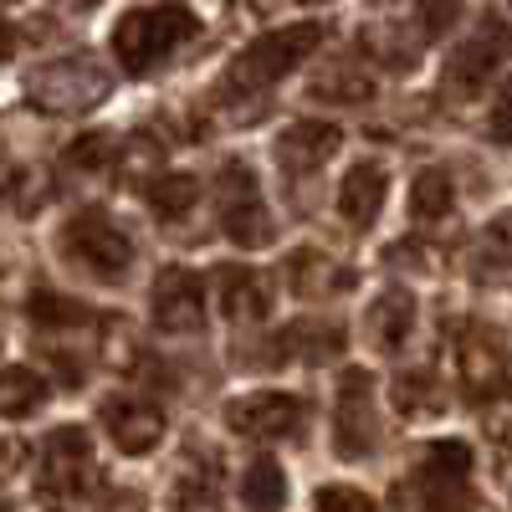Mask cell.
Masks as SVG:
<instances>
[{"label":"cell","instance_id":"obj_40","mask_svg":"<svg viewBox=\"0 0 512 512\" xmlns=\"http://www.w3.org/2000/svg\"><path fill=\"white\" fill-rule=\"evenodd\" d=\"M0 6H16V0H0Z\"/></svg>","mask_w":512,"mask_h":512},{"label":"cell","instance_id":"obj_2","mask_svg":"<svg viewBox=\"0 0 512 512\" xmlns=\"http://www.w3.org/2000/svg\"><path fill=\"white\" fill-rule=\"evenodd\" d=\"M318 41H323V26H318V21H297V26H282V31L256 36L251 47H241V57L231 62L226 88H251V93L267 88V82L287 77L303 57H313Z\"/></svg>","mask_w":512,"mask_h":512},{"label":"cell","instance_id":"obj_15","mask_svg":"<svg viewBox=\"0 0 512 512\" xmlns=\"http://www.w3.org/2000/svg\"><path fill=\"white\" fill-rule=\"evenodd\" d=\"M338 349H344V328L338 323H318V318H297V323H287L282 333H277V364H287V359H303V364H323V359H333Z\"/></svg>","mask_w":512,"mask_h":512},{"label":"cell","instance_id":"obj_30","mask_svg":"<svg viewBox=\"0 0 512 512\" xmlns=\"http://www.w3.org/2000/svg\"><path fill=\"white\" fill-rule=\"evenodd\" d=\"M67 164L72 169H108L113 164V134H82L67 149Z\"/></svg>","mask_w":512,"mask_h":512},{"label":"cell","instance_id":"obj_19","mask_svg":"<svg viewBox=\"0 0 512 512\" xmlns=\"http://www.w3.org/2000/svg\"><path fill=\"white\" fill-rule=\"evenodd\" d=\"M472 262H477V267H472L477 282H502V277H507V267H512V216H507V210L477 236Z\"/></svg>","mask_w":512,"mask_h":512},{"label":"cell","instance_id":"obj_20","mask_svg":"<svg viewBox=\"0 0 512 512\" xmlns=\"http://www.w3.org/2000/svg\"><path fill=\"white\" fill-rule=\"evenodd\" d=\"M241 502L251 512H277L287 502V477H282V466L277 461H251L246 466V477H241Z\"/></svg>","mask_w":512,"mask_h":512},{"label":"cell","instance_id":"obj_36","mask_svg":"<svg viewBox=\"0 0 512 512\" xmlns=\"http://www.w3.org/2000/svg\"><path fill=\"white\" fill-rule=\"evenodd\" d=\"M67 6H77V11H93V6H103V0H67Z\"/></svg>","mask_w":512,"mask_h":512},{"label":"cell","instance_id":"obj_5","mask_svg":"<svg viewBox=\"0 0 512 512\" xmlns=\"http://www.w3.org/2000/svg\"><path fill=\"white\" fill-rule=\"evenodd\" d=\"M62 251L77 267H88L98 282H118L134 267V241L118 231V221L108 210H82V216H72L62 231Z\"/></svg>","mask_w":512,"mask_h":512},{"label":"cell","instance_id":"obj_29","mask_svg":"<svg viewBox=\"0 0 512 512\" xmlns=\"http://www.w3.org/2000/svg\"><path fill=\"white\" fill-rule=\"evenodd\" d=\"M425 466L441 472V477L466 482V472H472V446H466V441H436L431 451H425Z\"/></svg>","mask_w":512,"mask_h":512},{"label":"cell","instance_id":"obj_6","mask_svg":"<svg viewBox=\"0 0 512 512\" xmlns=\"http://www.w3.org/2000/svg\"><path fill=\"white\" fill-rule=\"evenodd\" d=\"M108 72L93 62V57H62V62H47L26 77V93L36 108L47 113H82L108 98Z\"/></svg>","mask_w":512,"mask_h":512},{"label":"cell","instance_id":"obj_22","mask_svg":"<svg viewBox=\"0 0 512 512\" xmlns=\"http://www.w3.org/2000/svg\"><path fill=\"white\" fill-rule=\"evenodd\" d=\"M195 200H200V180L185 175V169H175V175H154V180H149V205L159 210L164 221L190 216Z\"/></svg>","mask_w":512,"mask_h":512},{"label":"cell","instance_id":"obj_16","mask_svg":"<svg viewBox=\"0 0 512 512\" xmlns=\"http://www.w3.org/2000/svg\"><path fill=\"white\" fill-rule=\"evenodd\" d=\"M272 308V297H267V282L256 277L251 267H226L221 272V313L231 323H262Z\"/></svg>","mask_w":512,"mask_h":512},{"label":"cell","instance_id":"obj_10","mask_svg":"<svg viewBox=\"0 0 512 512\" xmlns=\"http://www.w3.org/2000/svg\"><path fill=\"white\" fill-rule=\"evenodd\" d=\"M303 400L292 395H277V390H256V395H241L226 405V425L236 436H251V441H292L303 436Z\"/></svg>","mask_w":512,"mask_h":512},{"label":"cell","instance_id":"obj_4","mask_svg":"<svg viewBox=\"0 0 512 512\" xmlns=\"http://www.w3.org/2000/svg\"><path fill=\"white\" fill-rule=\"evenodd\" d=\"M216 200H221V226H226V236H231L236 246L262 251V246L277 241V221H272V210H267V200H262V185H256V175H251L241 159H231V164L221 169Z\"/></svg>","mask_w":512,"mask_h":512},{"label":"cell","instance_id":"obj_38","mask_svg":"<svg viewBox=\"0 0 512 512\" xmlns=\"http://www.w3.org/2000/svg\"><path fill=\"white\" fill-rule=\"evenodd\" d=\"M297 6H323V0H297Z\"/></svg>","mask_w":512,"mask_h":512},{"label":"cell","instance_id":"obj_39","mask_svg":"<svg viewBox=\"0 0 512 512\" xmlns=\"http://www.w3.org/2000/svg\"><path fill=\"white\" fill-rule=\"evenodd\" d=\"M374 6H390V0H374Z\"/></svg>","mask_w":512,"mask_h":512},{"label":"cell","instance_id":"obj_17","mask_svg":"<svg viewBox=\"0 0 512 512\" xmlns=\"http://www.w3.org/2000/svg\"><path fill=\"white\" fill-rule=\"evenodd\" d=\"M410 328H415V297L400 292V287H390V292H384L379 303L369 308V338H374L384 354H395L405 338H410Z\"/></svg>","mask_w":512,"mask_h":512},{"label":"cell","instance_id":"obj_32","mask_svg":"<svg viewBox=\"0 0 512 512\" xmlns=\"http://www.w3.org/2000/svg\"><path fill=\"white\" fill-rule=\"evenodd\" d=\"M318 512H379V507L359 487H323L318 492Z\"/></svg>","mask_w":512,"mask_h":512},{"label":"cell","instance_id":"obj_25","mask_svg":"<svg viewBox=\"0 0 512 512\" xmlns=\"http://www.w3.org/2000/svg\"><path fill=\"white\" fill-rule=\"evenodd\" d=\"M287 282H292V292L318 297V292H328L333 282H338V287H349L354 277H349V272H338V277H333V262H328V256H318V251H297L292 262H287Z\"/></svg>","mask_w":512,"mask_h":512},{"label":"cell","instance_id":"obj_12","mask_svg":"<svg viewBox=\"0 0 512 512\" xmlns=\"http://www.w3.org/2000/svg\"><path fill=\"white\" fill-rule=\"evenodd\" d=\"M338 144H344L338 123L297 118L292 128H282V134H277V164L287 169V175H313V169H323V164L333 159Z\"/></svg>","mask_w":512,"mask_h":512},{"label":"cell","instance_id":"obj_9","mask_svg":"<svg viewBox=\"0 0 512 512\" xmlns=\"http://www.w3.org/2000/svg\"><path fill=\"white\" fill-rule=\"evenodd\" d=\"M379 441V415H374V379L364 369H349L338 384V405H333V446L338 456H369Z\"/></svg>","mask_w":512,"mask_h":512},{"label":"cell","instance_id":"obj_23","mask_svg":"<svg viewBox=\"0 0 512 512\" xmlns=\"http://www.w3.org/2000/svg\"><path fill=\"white\" fill-rule=\"evenodd\" d=\"M415 502H420V512H477L472 497H466V482L441 477L431 466H420V477H415Z\"/></svg>","mask_w":512,"mask_h":512},{"label":"cell","instance_id":"obj_18","mask_svg":"<svg viewBox=\"0 0 512 512\" xmlns=\"http://www.w3.org/2000/svg\"><path fill=\"white\" fill-rule=\"evenodd\" d=\"M47 405V379L26 364H6L0 369V420H26Z\"/></svg>","mask_w":512,"mask_h":512},{"label":"cell","instance_id":"obj_28","mask_svg":"<svg viewBox=\"0 0 512 512\" xmlns=\"http://www.w3.org/2000/svg\"><path fill=\"white\" fill-rule=\"evenodd\" d=\"M313 98H323V103H364V98H369V77L323 72V77L313 82Z\"/></svg>","mask_w":512,"mask_h":512},{"label":"cell","instance_id":"obj_35","mask_svg":"<svg viewBox=\"0 0 512 512\" xmlns=\"http://www.w3.org/2000/svg\"><path fill=\"white\" fill-rule=\"evenodd\" d=\"M11 52H16V26H11L6 16H0V62H6Z\"/></svg>","mask_w":512,"mask_h":512},{"label":"cell","instance_id":"obj_21","mask_svg":"<svg viewBox=\"0 0 512 512\" xmlns=\"http://www.w3.org/2000/svg\"><path fill=\"white\" fill-rule=\"evenodd\" d=\"M451 205H456V190H451L446 169H420L410 180V216L415 221H441Z\"/></svg>","mask_w":512,"mask_h":512},{"label":"cell","instance_id":"obj_3","mask_svg":"<svg viewBox=\"0 0 512 512\" xmlns=\"http://www.w3.org/2000/svg\"><path fill=\"white\" fill-rule=\"evenodd\" d=\"M93 482V436L82 425H57L41 446V472H36V497L52 512H67Z\"/></svg>","mask_w":512,"mask_h":512},{"label":"cell","instance_id":"obj_33","mask_svg":"<svg viewBox=\"0 0 512 512\" xmlns=\"http://www.w3.org/2000/svg\"><path fill=\"white\" fill-rule=\"evenodd\" d=\"M492 139L497 144H512V77H507V88L492 103Z\"/></svg>","mask_w":512,"mask_h":512},{"label":"cell","instance_id":"obj_14","mask_svg":"<svg viewBox=\"0 0 512 512\" xmlns=\"http://www.w3.org/2000/svg\"><path fill=\"white\" fill-rule=\"evenodd\" d=\"M384 195H390L384 169L364 159V164H354L349 175H344V185H338V210H344V221L354 231H364V226H374V216L384 210Z\"/></svg>","mask_w":512,"mask_h":512},{"label":"cell","instance_id":"obj_7","mask_svg":"<svg viewBox=\"0 0 512 512\" xmlns=\"http://www.w3.org/2000/svg\"><path fill=\"white\" fill-rule=\"evenodd\" d=\"M507 52H512V31H507L497 16H482V21H477V31H472V36H466L461 47L451 52L441 88H446L456 103L487 93V82L497 77V67H502V57H507Z\"/></svg>","mask_w":512,"mask_h":512},{"label":"cell","instance_id":"obj_24","mask_svg":"<svg viewBox=\"0 0 512 512\" xmlns=\"http://www.w3.org/2000/svg\"><path fill=\"white\" fill-rule=\"evenodd\" d=\"M26 313H31L36 328H82L88 323V308H82L77 297H67V292H52V287H36L26 297Z\"/></svg>","mask_w":512,"mask_h":512},{"label":"cell","instance_id":"obj_27","mask_svg":"<svg viewBox=\"0 0 512 512\" xmlns=\"http://www.w3.org/2000/svg\"><path fill=\"white\" fill-rule=\"evenodd\" d=\"M364 47L384 62V67H395V72H405L410 62H415V47H420V36L410 31V36H395L390 26H379V31H369L364 36Z\"/></svg>","mask_w":512,"mask_h":512},{"label":"cell","instance_id":"obj_13","mask_svg":"<svg viewBox=\"0 0 512 512\" xmlns=\"http://www.w3.org/2000/svg\"><path fill=\"white\" fill-rule=\"evenodd\" d=\"M103 431H108V441H113L123 456H144V451H154L159 436H164V415H159V405H149V400H108V405H103Z\"/></svg>","mask_w":512,"mask_h":512},{"label":"cell","instance_id":"obj_8","mask_svg":"<svg viewBox=\"0 0 512 512\" xmlns=\"http://www.w3.org/2000/svg\"><path fill=\"white\" fill-rule=\"evenodd\" d=\"M456 379H461V395L472 405H487L497 395H507V354H502V338L487 323H466L456 338Z\"/></svg>","mask_w":512,"mask_h":512},{"label":"cell","instance_id":"obj_26","mask_svg":"<svg viewBox=\"0 0 512 512\" xmlns=\"http://www.w3.org/2000/svg\"><path fill=\"white\" fill-rule=\"evenodd\" d=\"M441 390H436V374L431 369H405L395 379V410L405 415H425V410H441Z\"/></svg>","mask_w":512,"mask_h":512},{"label":"cell","instance_id":"obj_34","mask_svg":"<svg viewBox=\"0 0 512 512\" xmlns=\"http://www.w3.org/2000/svg\"><path fill=\"white\" fill-rule=\"evenodd\" d=\"M103 512H149V507H144L139 492H113V497L103 502Z\"/></svg>","mask_w":512,"mask_h":512},{"label":"cell","instance_id":"obj_37","mask_svg":"<svg viewBox=\"0 0 512 512\" xmlns=\"http://www.w3.org/2000/svg\"><path fill=\"white\" fill-rule=\"evenodd\" d=\"M502 451H507V461H512V425H507V431H502Z\"/></svg>","mask_w":512,"mask_h":512},{"label":"cell","instance_id":"obj_11","mask_svg":"<svg viewBox=\"0 0 512 512\" xmlns=\"http://www.w3.org/2000/svg\"><path fill=\"white\" fill-rule=\"evenodd\" d=\"M149 313L159 333H195L205 323V282L190 267H164L149 292Z\"/></svg>","mask_w":512,"mask_h":512},{"label":"cell","instance_id":"obj_31","mask_svg":"<svg viewBox=\"0 0 512 512\" xmlns=\"http://www.w3.org/2000/svg\"><path fill=\"white\" fill-rule=\"evenodd\" d=\"M451 21H456V0H420V16H415L420 31H415V36H420V41H436Z\"/></svg>","mask_w":512,"mask_h":512},{"label":"cell","instance_id":"obj_1","mask_svg":"<svg viewBox=\"0 0 512 512\" xmlns=\"http://www.w3.org/2000/svg\"><path fill=\"white\" fill-rule=\"evenodd\" d=\"M200 31V16L190 6H144V11H128L113 26V57L128 77H144L154 72L175 47Z\"/></svg>","mask_w":512,"mask_h":512}]
</instances>
